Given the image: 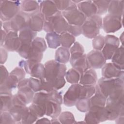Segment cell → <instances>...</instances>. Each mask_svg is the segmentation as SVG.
<instances>
[{
    "mask_svg": "<svg viewBox=\"0 0 124 124\" xmlns=\"http://www.w3.org/2000/svg\"><path fill=\"white\" fill-rule=\"evenodd\" d=\"M68 26L62 12L58 11L53 16L45 19L43 29L47 33L55 32L61 34L67 32Z\"/></svg>",
    "mask_w": 124,
    "mask_h": 124,
    "instance_id": "obj_1",
    "label": "cell"
},
{
    "mask_svg": "<svg viewBox=\"0 0 124 124\" xmlns=\"http://www.w3.org/2000/svg\"><path fill=\"white\" fill-rule=\"evenodd\" d=\"M124 86V78H108L102 77L98 80L95 86V93H100L107 98L114 90L123 88Z\"/></svg>",
    "mask_w": 124,
    "mask_h": 124,
    "instance_id": "obj_2",
    "label": "cell"
},
{
    "mask_svg": "<svg viewBox=\"0 0 124 124\" xmlns=\"http://www.w3.org/2000/svg\"><path fill=\"white\" fill-rule=\"evenodd\" d=\"M102 27V17L100 15H95L87 18L81 26L82 33L88 38H94L99 35Z\"/></svg>",
    "mask_w": 124,
    "mask_h": 124,
    "instance_id": "obj_3",
    "label": "cell"
},
{
    "mask_svg": "<svg viewBox=\"0 0 124 124\" xmlns=\"http://www.w3.org/2000/svg\"><path fill=\"white\" fill-rule=\"evenodd\" d=\"M30 15L21 10L10 20L4 22L3 28L7 32L17 31L28 27V21Z\"/></svg>",
    "mask_w": 124,
    "mask_h": 124,
    "instance_id": "obj_4",
    "label": "cell"
},
{
    "mask_svg": "<svg viewBox=\"0 0 124 124\" xmlns=\"http://www.w3.org/2000/svg\"><path fill=\"white\" fill-rule=\"evenodd\" d=\"M21 1L0 0V19L4 22L10 20L20 11Z\"/></svg>",
    "mask_w": 124,
    "mask_h": 124,
    "instance_id": "obj_5",
    "label": "cell"
},
{
    "mask_svg": "<svg viewBox=\"0 0 124 124\" xmlns=\"http://www.w3.org/2000/svg\"><path fill=\"white\" fill-rule=\"evenodd\" d=\"M62 13L69 25L82 26L87 19L86 16L78 9L77 4L73 2Z\"/></svg>",
    "mask_w": 124,
    "mask_h": 124,
    "instance_id": "obj_6",
    "label": "cell"
},
{
    "mask_svg": "<svg viewBox=\"0 0 124 124\" xmlns=\"http://www.w3.org/2000/svg\"><path fill=\"white\" fill-rule=\"evenodd\" d=\"M45 78L51 79L58 77H64L66 67L64 64L58 62L55 60H50L45 64Z\"/></svg>",
    "mask_w": 124,
    "mask_h": 124,
    "instance_id": "obj_7",
    "label": "cell"
},
{
    "mask_svg": "<svg viewBox=\"0 0 124 124\" xmlns=\"http://www.w3.org/2000/svg\"><path fill=\"white\" fill-rule=\"evenodd\" d=\"M86 112L84 120L88 124H99L108 119V113L105 106H92Z\"/></svg>",
    "mask_w": 124,
    "mask_h": 124,
    "instance_id": "obj_8",
    "label": "cell"
},
{
    "mask_svg": "<svg viewBox=\"0 0 124 124\" xmlns=\"http://www.w3.org/2000/svg\"><path fill=\"white\" fill-rule=\"evenodd\" d=\"M28 107L16 94L13 95L12 106L8 111L13 117L16 123H21V119Z\"/></svg>",
    "mask_w": 124,
    "mask_h": 124,
    "instance_id": "obj_9",
    "label": "cell"
},
{
    "mask_svg": "<svg viewBox=\"0 0 124 124\" xmlns=\"http://www.w3.org/2000/svg\"><path fill=\"white\" fill-rule=\"evenodd\" d=\"M123 17L108 14L102 20V27L107 33L115 32L122 27Z\"/></svg>",
    "mask_w": 124,
    "mask_h": 124,
    "instance_id": "obj_10",
    "label": "cell"
},
{
    "mask_svg": "<svg viewBox=\"0 0 124 124\" xmlns=\"http://www.w3.org/2000/svg\"><path fill=\"white\" fill-rule=\"evenodd\" d=\"M119 39L115 36L108 34L105 37V45L102 52L106 60L111 59L114 52L119 47Z\"/></svg>",
    "mask_w": 124,
    "mask_h": 124,
    "instance_id": "obj_11",
    "label": "cell"
},
{
    "mask_svg": "<svg viewBox=\"0 0 124 124\" xmlns=\"http://www.w3.org/2000/svg\"><path fill=\"white\" fill-rule=\"evenodd\" d=\"M106 60L101 50L94 49L86 55V62L88 69L101 68L105 64Z\"/></svg>",
    "mask_w": 124,
    "mask_h": 124,
    "instance_id": "obj_12",
    "label": "cell"
},
{
    "mask_svg": "<svg viewBox=\"0 0 124 124\" xmlns=\"http://www.w3.org/2000/svg\"><path fill=\"white\" fill-rule=\"evenodd\" d=\"M46 48V43L43 38H35L32 42V53L29 60L40 62L43 57V53Z\"/></svg>",
    "mask_w": 124,
    "mask_h": 124,
    "instance_id": "obj_13",
    "label": "cell"
},
{
    "mask_svg": "<svg viewBox=\"0 0 124 124\" xmlns=\"http://www.w3.org/2000/svg\"><path fill=\"white\" fill-rule=\"evenodd\" d=\"M81 87V84L77 83L72 84L68 88L63 97L64 105L67 107H72L76 105L79 99Z\"/></svg>",
    "mask_w": 124,
    "mask_h": 124,
    "instance_id": "obj_14",
    "label": "cell"
},
{
    "mask_svg": "<svg viewBox=\"0 0 124 124\" xmlns=\"http://www.w3.org/2000/svg\"><path fill=\"white\" fill-rule=\"evenodd\" d=\"M70 54L69 61L73 68L78 70L82 74L88 69L86 54L82 52H76Z\"/></svg>",
    "mask_w": 124,
    "mask_h": 124,
    "instance_id": "obj_15",
    "label": "cell"
},
{
    "mask_svg": "<svg viewBox=\"0 0 124 124\" xmlns=\"http://www.w3.org/2000/svg\"><path fill=\"white\" fill-rule=\"evenodd\" d=\"M21 45L17 31H12L7 32L3 44L4 48L9 51H17Z\"/></svg>",
    "mask_w": 124,
    "mask_h": 124,
    "instance_id": "obj_16",
    "label": "cell"
},
{
    "mask_svg": "<svg viewBox=\"0 0 124 124\" xmlns=\"http://www.w3.org/2000/svg\"><path fill=\"white\" fill-rule=\"evenodd\" d=\"M38 2L39 12L43 16L45 19L53 16L59 11L54 0H42Z\"/></svg>",
    "mask_w": 124,
    "mask_h": 124,
    "instance_id": "obj_17",
    "label": "cell"
},
{
    "mask_svg": "<svg viewBox=\"0 0 124 124\" xmlns=\"http://www.w3.org/2000/svg\"><path fill=\"white\" fill-rule=\"evenodd\" d=\"M45 18L41 13L38 11L30 15L28 27L31 30L37 32L41 31L44 27Z\"/></svg>",
    "mask_w": 124,
    "mask_h": 124,
    "instance_id": "obj_18",
    "label": "cell"
},
{
    "mask_svg": "<svg viewBox=\"0 0 124 124\" xmlns=\"http://www.w3.org/2000/svg\"><path fill=\"white\" fill-rule=\"evenodd\" d=\"M103 77L108 78H124V70L118 68L113 63H108L102 67Z\"/></svg>",
    "mask_w": 124,
    "mask_h": 124,
    "instance_id": "obj_19",
    "label": "cell"
},
{
    "mask_svg": "<svg viewBox=\"0 0 124 124\" xmlns=\"http://www.w3.org/2000/svg\"><path fill=\"white\" fill-rule=\"evenodd\" d=\"M78 9L87 18L96 15L97 8L93 1H81L77 4Z\"/></svg>",
    "mask_w": 124,
    "mask_h": 124,
    "instance_id": "obj_20",
    "label": "cell"
},
{
    "mask_svg": "<svg viewBox=\"0 0 124 124\" xmlns=\"http://www.w3.org/2000/svg\"><path fill=\"white\" fill-rule=\"evenodd\" d=\"M97 76L94 69L89 68L81 75L79 84L81 85H95L97 83Z\"/></svg>",
    "mask_w": 124,
    "mask_h": 124,
    "instance_id": "obj_21",
    "label": "cell"
},
{
    "mask_svg": "<svg viewBox=\"0 0 124 124\" xmlns=\"http://www.w3.org/2000/svg\"><path fill=\"white\" fill-rule=\"evenodd\" d=\"M17 95L19 98L25 104H27L32 101L34 92L29 86L28 84L17 87Z\"/></svg>",
    "mask_w": 124,
    "mask_h": 124,
    "instance_id": "obj_22",
    "label": "cell"
},
{
    "mask_svg": "<svg viewBox=\"0 0 124 124\" xmlns=\"http://www.w3.org/2000/svg\"><path fill=\"white\" fill-rule=\"evenodd\" d=\"M20 79L16 76L13 74L10 73L8 78L6 79L3 84L0 85V93H11V91L13 89L17 87L18 83Z\"/></svg>",
    "mask_w": 124,
    "mask_h": 124,
    "instance_id": "obj_23",
    "label": "cell"
},
{
    "mask_svg": "<svg viewBox=\"0 0 124 124\" xmlns=\"http://www.w3.org/2000/svg\"><path fill=\"white\" fill-rule=\"evenodd\" d=\"M20 10L29 15L39 11V2L36 0L21 1Z\"/></svg>",
    "mask_w": 124,
    "mask_h": 124,
    "instance_id": "obj_24",
    "label": "cell"
},
{
    "mask_svg": "<svg viewBox=\"0 0 124 124\" xmlns=\"http://www.w3.org/2000/svg\"><path fill=\"white\" fill-rule=\"evenodd\" d=\"M45 108V115L52 118H57L61 112V105L49 100L46 103Z\"/></svg>",
    "mask_w": 124,
    "mask_h": 124,
    "instance_id": "obj_25",
    "label": "cell"
},
{
    "mask_svg": "<svg viewBox=\"0 0 124 124\" xmlns=\"http://www.w3.org/2000/svg\"><path fill=\"white\" fill-rule=\"evenodd\" d=\"M124 2V0H110L108 9L109 14L123 17Z\"/></svg>",
    "mask_w": 124,
    "mask_h": 124,
    "instance_id": "obj_26",
    "label": "cell"
},
{
    "mask_svg": "<svg viewBox=\"0 0 124 124\" xmlns=\"http://www.w3.org/2000/svg\"><path fill=\"white\" fill-rule=\"evenodd\" d=\"M13 97L11 93H0V112L10 110L12 106Z\"/></svg>",
    "mask_w": 124,
    "mask_h": 124,
    "instance_id": "obj_27",
    "label": "cell"
},
{
    "mask_svg": "<svg viewBox=\"0 0 124 124\" xmlns=\"http://www.w3.org/2000/svg\"><path fill=\"white\" fill-rule=\"evenodd\" d=\"M36 35V32L31 30L28 27L19 31L18 37L21 43H27L32 42Z\"/></svg>",
    "mask_w": 124,
    "mask_h": 124,
    "instance_id": "obj_28",
    "label": "cell"
},
{
    "mask_svg": "<svg viewBox=\"0 0 124 124\" xmlns=\"http://www.w3.org/2000/svg\"><path fill=\"white\" fill-rule=\"evenodd\" d=\"M70 56L69 49L62 46L58 48L56 51L55 60L59 63L65 64L69 61Z\"/></svg>",
    "mask_w": 124,
    "mask_h": 124,
    "instance_id": "obj_29",
    "label": "cell"
},
{
    "mask_svg": "<svg viewBox=\"0 0 124 124\" xmlns=\"http://www.w3.org/2000/svg\"><path fill=\"white\" fill-rule=\"evenodd\" d=\"M124 46L122 45L117 48L111 58L112 63L122 70H124Z\"/></svg>",
    "mask_w": 124,
    "mask_h": 124,
    "instance_id": "obj_30",
    "label": "cell"
},
{
    "mask_svg": "<svg viewBox=\"0 0 124 124\" xmlns=\"http://www.w3.org/2000/svg\"><path fill=\"white\" fill-rule=\"evenodd\" d=\"M45 37L49 48L55 49L61 45L59 34L55 32H49L47 33Z\"/></svg>",
    "mask_w": 124,
    "mask_h": 124,
    "instance_id": "obj_31",
    "label": "cell"
},
{
    "mask_svg": "<svg viewBox=\"0 0 124 124\" xmlns=\"http://www.w3.org/2000/svg\"><path fill=\"white\" fill-rule=\"evenodd\" d=\"M81 74L78 70L72 68L66 72L65 78L68 82L72 84H77L79 81Z\"/></svg>",
    "mask_w": 124,
    "mask_h": 124,
    "instance_id": "obj_32",
    "label": "cell"
},
{
    "mask_svg": "<svg viewBox=\"0 0 124 124\" xmlns=\"http://www.w3.org/2000/svg\"><path fill=\"white\" fill-rule=\"evenodd\" d=\"M107 97L99 93H95L89 98L90 108L92 106L105 107L106 103Z\"/></svg>",
    "mask_w": 124,
    "mask_h": 124,
    "instance_id": "obj_33",
    "label": "cell"
},
{
    "mask_svg": "<svg viewBox=\"0 0 124 124\" xmlns=\"http://www.w3.org/2000/svg\"><path fill=\"white\" fill-rule=\"evenodd\" d=\"M30 75H31V77L37 78L39 79H43L45 78V66L40 62H38L36 63L31 70Z\"/></svg>",
    "mask_w": 124,
    "mask_h": 124,
    "instance_id": "obj_34",
    "label": "cell"
},
{
    "mask_svg": "<svg viewBox=\"0 0 124 124\" xmlns=\"http://www.w3.org/2000/svg\"><path fill=\"white\" fill-rule=\"evenodd\" d=\"M95 93V87L94 85H81L79 99H89Z\"/></svg>",
    "mask_w": 124,
    "mask_h": 124,
    "instance_id": "obj_35",
    "label": "cell"
},
{
    "mask_svg": "<svg viewBox=\"0 0 124 124\" xmlns=\"http://www.w3.org/2000/svg\"><path fill=\"white\" fill-rule=\"evenodd\" d=\"M61 45L62 47L69 48L75 42V38L68 32H65L60 35Z\"/></svg>",
    "mask_w": 124,
    "mask_h": 124,
    "instance_id": "obj_36",
    "label": "cell"
},
{
    "mask_svg": "<svg viewBox=\"0 0 124 124\" xmlns=\"http://www.w3.org/2000/svg\"><path fill=\"white\" fill-rule=\"evenodd\" d=\"M19 55L25 59H30L32 53V42L27 43H21L17 51Z\"/></svg>",
    "mask_w": 124,
    "mask_h": 124,
    "instance_id": "obj_37",
    "label": "cell"
},
{
    "mask_svg": "<svg viewBox=\"0 0 124 124\" xmlns=\"http://www.w3.org/2000/svg\"><path fill=\"white\" fill-rule=\"evenodd\" d=\"M48 100V93L45 91H41L35 93L32 103L45 107L46 103Z\"/></svg>",
    "mask_w": 124,
    "mask_h": 124,
    "instance_id": "obj_38",
    "label": "cell"
},
{
    "mask_svg": "<svg viewBox=\"0 0 124 124\" xmlns=\"http://www.w3.org/2000/svg\"><path fill=\"white\" fill-rule=\"evenodd\" d=\"M110 0H93V2L97 8L96 15H101L105 14L108 9Z\"/></svg>",
    "mask_w": 124,
    "mask_h": 124,
    "instance_id": "obj_39",
    "label": "cell"
},
{
    "mask_svg": "<svg viewBox=\"0 0 124 124\" xmlns=\"http://www.w3.org/2000/svg\"><path fill=\"white\" fill-rule=\"evenodd\" d=\"M28 108L38 118L41 117L45 115L46 108L45 106L32 103Z\"/></svg>",
    "mask_w": 124,
    "mask_h": 124,
    "instance_id": "obj_40",
    "label": "cell"
},
{
    "mask_svg": "<svg viewBox=\"0 0 124 124\" xmlns=\"http://www.w3.org/2000/svg\"><path fill=\"white\" fill-rule=\"evenodd\" d=\"M59 120L62 124H73L75 121L73 114L69 111H64L61 113Z\"/></svg>",
    "mask_w": 124,
    "mask_h": 124,
    "instance_id": "obj_41",
    "label": "cell"
},
{
    "mask_svg": "<svg viewBox=\"0 0 124 124\" xmlns=\"http://www.w3.org/2000/svg\"><path fill=\"white\" fill-rule=\"evenodd\" d=\"M28 85L34 93L41 91L42 83L41 79L31 77L28 78Z\"/></svg>",
    "mask_w": 124,
    "mask_h": 124,
    "instance_id": "obj_42",
    "label": "cell"
},
{
    "mask_svg": "<svg viewBox=\"0 0 124 124\" xmlns=\"http://www.w3.org/2000/svg\"><path fill=\"white\" fill-rule=\"evenodd\" d=\"M38 117L31 112L29 108L25 112L21 119V123L22 124H32L37 120Z\"/></svg>",
    "mask_w": 124,
    "mask_h": 124,
    "instance_id": "obj_43",
    "label": "cell"
},
{
    "mask_svg": "<svg viewBox=\"0 0 124 124\" xmlns=\"http://www.w3.org/2000/svg\"><path fill=\"white\" fill-rule=\"evenodd\" d=\"M93 39L92 46L93 49L97 50L102 49L105 45V37L99 34Z\"/></svg>",
    "mask_w": 124,
    "mask_h": 124,
    "instance_id": "obj_44",
    "label": "cell"
},
{
    "mask_svg": "<svg viewBox=\"0 0 124 124\" xmlns=\"http://www.w3.org/2000/svg\"><path fill=\"white\" fill-rule=\"evenodd\" d=\"M89 99H79L76 103L77 109L82 112H87L90 108Z\"/></svg>",
    "mask_w": 124,
    "mask_h": 124,
    "instance_id": "obj_45",
    "label": "cell"
},
{
    "mask_svg": "<svg viewBox=\"0 0 124 124\" xmlns=\"http://www.w3.org/2000/svg\"><path fill=\"white\" fill-rule=\"evenodd\" d=\"M47 80H48L51 83L54 90H56L62 88L66 83V80L64 77H58L51 79Z\"/></svg>",
    "mask_w": 124,
    "mask_h": 124,
    "instance_id": "obj_46",
    "label": "cell"
},
{
    "mask_svg": "<svg viewBox=\"0 0 124 124\" xmlns=\"http://www.w3.org/2000/svg\"><path fill=\"white\" fill-rule=\"evenodd\" d=\"M48 93V98L49 100L56 102L60 105L62 103L63 99L61 92L56 90H54Z\"/></svg>",
    "mask_w": 124,
    "mask_h": 124,
    "instance_id": "obj_47",
    "label": "cell"
},
{
    "mask_svg": "<svg viewBox=\"0 0 124 124\" xmlns=\"http://www.w3.org/2000/svg\"><path fill=\"white\" fill-rule=\"evenodd\" d=\"M16 122L10 114L8 111H3L0 112V124H15Z\"/></svg>",
    "mask_w": 124,
    "mask_h": 124,
    "instance_id": "obj_48",
    "label": "cell"
},
{
    "mask_svg": "<svg viewBox=\"0 0 124 124\" xmlns=\"http://www.w3.org/2000/svg\"><path fill=\"white\" fill-rule=\"evenodd\" d=\"M56 5L60 12H63L68 8L73 3L72 0H54Z\"/></svg>",
    "mask_w": 124,
    "mask_h": 124,
    "instance_id": "obj_49",
    "label": "cell"
},
{
    "mask_svg": "<svg viewBox=\"0 0 124 124\" xmlns=\"http://www.w3.org/2000/svg\"><path fill=\"white\" fill-rule=\"evenodd\" d=\"M67 32L74 37L79 36L82 32L81 26L69 25Z\"/></svg>",
    "mask_w": 124,
    "mask_h": 124,
    "instance_id": "obj_50",
    "label": "cell"
},
{
    "mask_svg": "<svg viewBox=\"0 0 124 124\" xmlns=\"http://www.w3.org/2000/svg\"><path fill=\"white\" fill-rule=\"evenodd\" d=\"M41 80L42 83L41 91L49 93L54 90L53 86L48 80L45 78Z\"/></svg>",
    "mask_w": 124,
    "mask_h": 124,
    "instance_id": "obj_51",
    "label": "cell"
},
{
    "mask_svg": "<svg viewBox=\"0 0 124 124\" xmlns=\"http://www.w3.org/2000/svg\"><path fill=\"white\" fill-rule=\"evenodd\" d=\"M70 54L76 52H84V49L83 46L78 42H75L73 46L70 47Z\"/></svg>",
    "mask_w": 124,
    "mask_h": 124,
    "instance_id": "obj_52",
    "label": "cell"
},
{
    "mask_svg": "<svg viewBox=\"0 0 124 124\" xmlns=\"http://www.w3.org/2000/svg\"><path fill=\"white\" fill-rule=\"evenodd\" d=\"M10 73L13 74L16 76L20 80L24 78L25 76V72L23 68L20 67H17L15 68Z\"/></svg>",
    "mask_w": 124,
    "mask_h": 124,
    "instance_id": "obj_53",
    "label": "cell"
},
{
    "mask_svg": "<svg viewBox=\"0 0 124 124\" xmlns=\"http://www.w3.org/2000/svg\"><path fill=\"white\" fill-rule=\"evenodd\" d=\"M9 75V74L7 69L6 68V67H4L3 65H0V85H1L4 83V82L8 78Z\"/></svg>",
    "mask_w": 124,
    "mask_h": 124,
    "instance_id": "obj_54",
    "label": "cell"
},
{
    "mask_svg": "<svg viewBox=\"0 0 124 124\" xmlns=\"http://www.w3.org/2000/svg\"><path fill=\"white\" fill-rule=\"evenodd\" d=\"M7 32L5 31V30H2V29H1V40H0V45L2 46L4 44L5 39H6V37L7 35Z\"/></svg>",
    "mask_w": 124,
    "mask_h": 124,
    "instance_id": "obj_55",
    "label": "cell"
},
{
    "mask_svg": "<svg viewBox=\"0 0 124 124\" xmlns=\"http://www.w3.org/2000/svg\"><path fill=\"white\" fill-rule=\"evenodd\" d=\"M3 53L0 51V63L3 64L4 63H5V62H6L7 57H8V54H7V52L6 50L5 52H4V55H3Z\"/></svg>",
    "mask_w": 124,
    "mask_h": 124,
    "instance_id": "obj_56",
    "label": "cell"
},
{
    "mask_svg": "<svg viewBox=\"0 0 124 124\" xmlns=\"http://www.w3.org/2000/svg\"><path fill=\"white\" fill-rule=\"evenodd\" d=\"M36 123H51V122L47 118H43L36 121Z\"/></svg>",
    "mask_w": 124,
    "mask_h": 124,
    "instance_id": "obj_57",
    "label": "cell"
},
{
    "mask_svg": "<svg viewBox=\"0 0 124 124\" xmlns=\"http://www.w3.org/2000/svg\"><path fill=\"white\" fill-rule=\"evenodd\" d=\"M51 123H59L60 124V122L59 121V119H57L56 118H52V119L51 120Z\"/></svg>",
    "mask_w": 124,
    "mask_h": 124,
    "instance_id": "obj_58",
    "label": "cell"
},
{
    "mask_svg": "<svg viewBox=\"0 0 124 124\" xmlns=\"http://www.w3.org/2000/svg\"><path fill=\"white\" fill-rule=\"evenodd\" d=\"M119 41L121 42V43L122 44V45L123 46V41H124V35H123V33H122L121 36L120 37Z\"/></svg>",
    "mask_w": 124,
    "mask_h": 124,
    "instance_id": "obj_59",
    "label": "cell"
}]
</instances>
